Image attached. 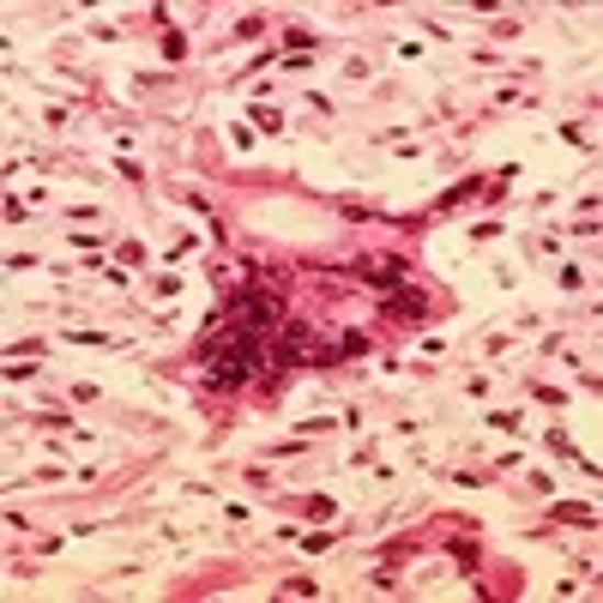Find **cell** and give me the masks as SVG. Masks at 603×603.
I'll use <instances>...</instances> for the list:
<instances>
[{"instance_id": "6da1fadb", "label": "cell", "mask_w": 603, "mask_h": 603, "mask_svg": "<svg viewBox=\"0 0 603 603\" xmlns=\"http://www.w3.org/2000/svg\"><path fill=\"white\" fill-rule=\"evenodd\" d=\"M254 368H260V338H254L248 320L230 326L217 344H205V380H212V387H242Z\"/></svg>"}, {"instance_id": "7a4b0ae2", "label": "cell", "mask_w": 603, "mask_h": 603, "mask_svg": "<svg viewBox=\"0 0 603 603\" xmlns=\"http://www.w3.org/2000/svg\"><path fill=\"white\" fill-rule=\"evenodd\" d=\"M387 308H392V314H404V320H416V314H423V297H411V290H404V297H392Z\"/></svg>"}]
</instances>
